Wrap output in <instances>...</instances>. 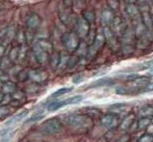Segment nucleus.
Listing matches in <instances>:
<instances>
[{"label":"nucleus","instance_id":"f257e3e1","mask_svg":"<svg viewBox=\"0 0 153 142\" xmlns=\"http://www.w3.org/2000/svg\"><path fill=\"white\" fill-rule=\"evenodd\" d=\"M68 122L71 126L76 128H89L93 125L91 118L87 115L75 114L70 116Z\"/></svg>","mask_w":153,"mask_h":142},{"label":"nucleus","instance_id":"f03ea898","mask_svg":"<svg viewBox=\"0 0 153 142\" xmlns=\"http://www.w3.org/2000/svg\"><path fill=\"white\" fill-rule=\"evenodd\" d=\"M43 131L48 134H57L62 130V124L59 120L56 118H52V119L46 121L43 124Z\"/></svg>","mask_w":153,"mask_h":142},{"label":"nucleus","instance_id":"7ed1b4c3","mask_svg":"<svg viewBox=\"0 0 153 142\" xmlns=\"http://www.w3.org/2000/svg\"><path fill=\"white\" fill-rule=\"evenodd\" d=\"M105 39H106L104 34L99 33L97 35L95 38V40H94L92 46L90 47L89 49H88L87 54H89L90 57H93L97 53V51L103 46Z\"/></svg>","mask_w":153,"mask_h":142},{"label":"nucleus","instance_id":"20e7f679","mask_svg":"<svg viewBox=\"0 0 153 142\" xmlns=\"http://www.w3.org/2000/svg\"><path fill=\"white\" fill-rule=\"evenodd\" d=\"M63 41L65 46L69 49H75L79 45V39L76 35L71 33H67L63 38Z\"/></svg>","mask_w":153,"mask_h":142},{"label":"nucleus","instance_id":"39448f33","mask_svg":"<svg viewBox=\"0 0 153 142\" xmlns=\"http://www.w3.org/2000/svg\"><path fill=\"white\" fill-rule=\"evenodd\" d=\"M114 84H115V82L113 78L104 77L92 82L88 86L87 88H95L101 87H106V86H111Z\"/></svg>","mask_w":153,"mask_h":142},{"label":"nucleus","instance_id":"423d86ee","mask_svg":"<svg viewBox=\"0 0 153 142\" xmlns=\"http://www.w3.org/2000/svg\"><path fill=\"white\" fill-rule=\"evenodd\" d=\"M89 23H88L86 20L81 19L78 22V33L79 36L82 37H87L89 34L90 26Z\"/></svg>","mask_w":153,"mask_h":142},{"label":"nucleus","instance_id":"0eeeda50","mask_svg":"<svg viewBox=\"0 0 153 142\" xmlns=\"http://www.w3.org/2000/svg\"><path fill=\"white\" fill-rule=\"evenodd\" d=\"M135 121V115L134 114H128L120 124V128L122 130L131 129Z\"/></svg>","mask_w":153,"mask_h":142},{"label":"nucleus","instance_id":"6e6552de","mask_svg":"<svg viewBox=\"0 0 153 142\" xmlns=\"http://www.w3.org/2000/svg\"><path fill=\"white\" fill-rule=\"evenodd\" d=\"M117 122L116 116L114 114H107L101 118V125L105 128H111Z\"/></svg>","mask_w":153,"mask_h":142},{"label":"nucleus","instance_id":"1a4fd4ad","mask_svg":"<svg viewBox=\"0 0 153 142\" xmlns=\"http://www.w3.org/2000/svg\"><path fill=\"white\" fill-rule=\"evenodd\" d=\"M116 94L119 95H129L132 93H139V87H117Z\"/></svg>","mask_w":153,"mask_h":142},{"label":"nucleus","instance_id":"9d476101","mask_svg":"<svg viewBox=\"0 0 153 142\" xmlns=\"http://www.w3.org/2000/svg\"><path fill=\"white\" fill-rule=\"evenodd\" d=\"M114 16L112 11L109 10H105L101 13V21L103 25L111 24L114 19Z\"/></svg>","mask_w":153,"mask_h":142},{"label":"nucleus","instance_id":"9b49d317","mask_svg":"<svg viewBox=\"0 0 153 142\" xmlns=\"http://www.w3.org/2000/svg\"><path fill=\"white\" fill-rule=\"evenodd\" d=\"M28 114V111L27 110H24L20 113L17 114L16 116H13L12 118H11L10 120H9L7 122L5 123V125L6 126H12L16 124L17 123L19 122L23 118H24L26 116H27Z\"/></svg>","mask_w":153,"mask_h":142},{"label":"nucleus","instance_id":"f8f14e48","mask_svg":"<svg viewBox=\"0 0 153 142\" xmlns=\"http://www.w3.org/2000/svg\"><path fill=\"white\" fill-rule=\"evenodd\" d=\"M126 12L130 17H134L139 14V10L133 4H129L126 7Z\"/></svg>","mask_w":153,"mask_h":142},{"label":"nucleus","instance_id":"ddd939ff","mask_svg":"<svg viewBox=\"0 0 153 142\" xmlns=\"http://www.w3.org/2000/svg\"><path fill=\"white\" fill-rule=\"evenodd\" d=\"M151 119L148 118H141L137 122V128L139 129H145L151 125Z\"/></svg>","mask_w":153,"mask_h":142},{"label":"nucleus","instance_id":"4468645a","mask_svg":"<svg viewBox=\"0 0 153 142\" xmlns=\"http://www.w3.org/2000/svg\"><path fill=\"white\" fill-rule=\"evenodd\" d=\"M139 114L141 118H150L151 117H153V106H146V107L142 108Z\"/></svg>","mask_w":153,"mask_h":142},{"label":"nucleus","instance_id":"2eb2a0df","mask_svg":"<svg viewBox=\"0 0 153 142\" xmlns=\"http://www.w3.org/2000/svg\"><path fill=\"white\" fill-rule=\"evenodd\" d=\"M83 100V96L82 95H75L74 96H72L66 100H65L64 101L65 103V106H67L71 104H76L80 103Z\"/></svg>","mask_w":153,"mask_h":142},{"label":"nucleus","instance_id":"dca6fc26","mask_svg":"<svg viewBox=\"0 0 153 142\" xmlns=\"http://www.w3.org/2000/svg\"><path fill=\"white\" fill-rule=\"evenodd\" d=\"M65 106V104L64 100H62V101L53 102L51 103H50L48 106V110L49 111L53 112L59 110V109Z\"/></svg>","mask_w":153,"mask_h":142},{"label":"nucleus","instance_id":"f3484780","mask_svg":"<svg viewBox=\"0 0 153 142\" xmlns=\"http://www.w3.org/2000/svg\"><path fill=\"white\" fill-rule=\"evenodd\" d=\"M142 16L143 21V23L146 27H151L153 26L152 17L149 12H143L142 16Z\"/></svg>","mask_w":153,"mask_h":142},{"label":"nucleus","instance_id":"a211bd4d","mask_svg":"<svg viewBox=\"0 0 153 142\" xmlns=\"http://www.w3.org/2000/svg\"><path fill=\"white\" fill-rule=\"evenodd\" d=\"M73 90V87H64L62 88H60V89L57 90V91H55V92L51 94V96L53 98H57L60 96H62L65 94H67L68 92H70L71 91H72Z\"/></svg>","mask_w":153,"mask_h":142},{"label":"nucleus","instance_id":"6ab92c4d","mask_svg":"<svg viewBox=\"0 0 153 142\" xmlns=\"http://www.w3.org/2000/svg\"><path fill=\"white\" fill-rule=\"evenodd\" d=\"M83 17H84V19H85L89 23H93L95 22V14L92 11H86L85 12H84L83 14Z\"/></svg>","mask_w":153,"mask_h":142},{"label":"nucleus","instance_id":"aec40b11","mask_svg":"<svg viewBox=\"0 0 153 142\" xmlns=\"http://www.w3.org/2000/svg\"><path fill=\"white\" fill-rule=\"evenodd\" d=\"M139 92L145 93L153 91V82H149L146 84L139 86Z\"/></svg>","mask_w":153,"mask_h":142},{"label":"nucleus","instance_id":"412c9836","mask_svg":"<svg viewBox=\"0 0 153 142\" xmlns=\"http://www.w3.org/2000/svg\"><path fill=\"white\" fill-rule=\"evenodd\" d=\"M147 27L143 24V23H139V25L137 26L136 31H135V34L138 36H141V35H145V33H146Z\"/></svg>","mask_w":153,"mask_h":142},{"label":"nucleus","instance_id":"4be33fe9","mask_svg":"<svg viewBox=\"0 0 153 142\" xmlns=\"http://www.w3.org/2000/svg\"><path fill=\"white\" fill-rule=\"evenodd\" d=\"M108 5L111 10H117L120 7V3L117 0H110L108 1Z\"/></svg>","mask_w":153,"mask_h":142},{"label":"nucleus","instance_id":"5701e85b","mask_svg":"<svg viewBox=\"0 0 153 142\" xmlns=\"http://www.w3.org/2000/svg\"><path fill=\"white\" fill-rule=\"evenodd\" d=\"M137 142H153V135L149 134L143 135Z\"/></svg>","mask_w":153,"mask_h":142},{"label":"nucleus","instance_id":"b1692460","mask_svg":"<svg viewBox=\"0 0 153 142\" xmlns=\"http://www.w3.org/2000/svg\"><path fill=\"white\" fill-rule=\"evenodd\" d=\"M44 117H45V116H44L43 115H38V116L29 118V119H28L27 121H26L25 123L36 122H37V121H39L41 120H42Z\"/></svg>","mask_w":153,"mask_h":142},{"label":"nucleus","instance_id":"393cba45","mask_svg":"<svg viewBox=\"0 0 153 142\" xmlns=\"http://www.w3.org/2000/svg\"><path fill=\"white\" fill-rule=\"evenodd\" d=\"M140 68L142 69H147L150 68H153V60L146 61L141 64Z\"/></svg>","mask_w":153,"mask_h":142},{"label":"nucleus","instance_id":"a878e982","mask_svg":"<svg viewBox=\"0 0 153 142\" xmlns=\"http://www.w3.org/2000/svg\"><path fill=\"white\" fill-rule=\"evenodd\" d=\"M123 51L125 54H130V53L134 51V48L132 45H125L123 46Z\"/></svg>","mask_w":153,"mask_h":142},{"label":"nucleus","instance_id":"bb28decb","mask_svg":"<svg viewBox=\"0 0 153 142\" xmlns=\"http://www.w3.org/2000/svg\"><path fill=\"white\" fill-rule=\"evenodd\" d=\"M83 80H84V77L83 75H77L73 77V82L75 84H79V83H81L82 81H83Z\"/></svg>","mask_w":153,"mask_h":142},{"label":"nucleus","instance_id":"cd10ccee","mask_svg":"<svg viewBox=\"0 0 153 142\" xmlns=\"http://www.w3.org/2000/svg\"><path fill=\"white\" fill-rule=\"evenodd\" d=\"M129 140H130V136L128 135H125L122 136L117 142H128Z\"/></svg>","mask_w":153,"mask_h":142},{"label":"nucleus","instance_id":"c85d7f7f","mask_svg":"<svg viewBox=\"0 0 153 142\" xmlns=\"http://www.w3.org/2000/svg\"><path fill=\"white\" fill-rule=\"evenodd\" d=\"M13 134H6V135H5V137L2 139V140L0 141V142H8L10 140V139L12 138Z\"/></svg>","mask_w":153,"mask_h":142},{"label":"nucleus","instance_id":"c756f323","mask_svg":"<svg viewBox=\"0 0 153 142\" xmlns=\"http://www.w3.org/2000/svg\"><path fill=\"white\" fill-rule=\"evenodd\" d=\"M146 76L149 77V78L153 77V69H151L146 73Z\"/></svg>","mask_w":153,"mask_h":142},{"label":"nucleus","instance_id":"7c9ffc66","mask_svg":"<svg viewBox=\"0 0 153 142\" xmlns=\"http://www.w3.org/2000/svg\"><path fill=\"white\" fill-rule=\"evenodd\" d=\"M151 17H152V23H153V15H152V16H151Z\"/></svg>","mask_w":153,"mask_h":142},{"label":"nucleus","instance_id":"2f4dec72","mask_svg":"<svg viewBox=\"0 0 153 142\" xmlns=\"http://www.w3.org/2000/svg\"><path fill=\"white\" fill-rule=\"evenodd\" d=\"M151 123L153 124V118H152V119H151Z\"/></svg>","mask_w":153,"mask_h":142}]
</instances>
